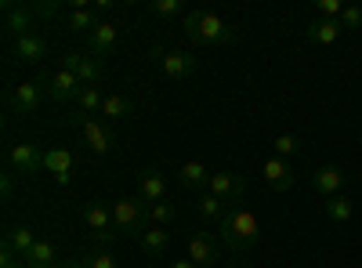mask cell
<instances>
[{"label":"cell","instance_id":"19","mask_svg":"<svg viewBox=\"0 0 362 268\" xmlns=\"http://www.w3.org/2000/svg\"><path fill=\"white\" fill-rule=\"evenodd\" d=\"M305 33H308V40H312V44L329 47V44H334V40L344 33V25H341V18H312Z\"/></svg>","mask_w":362,"mask_h":268},{"label":"cell","instance_id":"2","mask_svg":"<svg viewBox=\"0 0 362 268\" xmlns=\"http://www.w3.org/2000/svg\"><path fill=\"white\" fill-rule=\"evenodd\" d=\"M185 37L192 44H199V47H221V44H232L235 40V33L228 29V22L221 15L199 11V8L185 11Z\"/></svg>","mask_w":362,"mask_h":268},{"label":"cell","instance_id":"12","mask_svg":"<svg viewBox=\"0 0 362 268\" xmlns=\"http://www.w3.org/2000/svg\"><path fill=\"white\" fill-rule=\"evenodd\" d=\"M261 177H264V185H268L272 192H290V189L297 185V174H293V167H290L283 156L264 160V163H261Z\"/></svg>","mask_w":362,"mask_h":268},{"label":"cell","instance_id":"26","mask_svg":"<svg viewBox=\"0 0 362 268\" xmlns=\"http://www.w3.org/2000/svg\"><path fill=\"white\" fill-rule=\"evenodd\" d=\"M102 116H109V120H131V116H134V102L127 95H105Z\"/></svg>","mask_w":362,"mask_h":268},{"label":"cell","instance_id":"17","mask_svg":"<svg viewBox=\"0 0 362 268\" xmlns=\"http://www.w3.org/2000/svg\"><path fill=\"white\" fill-rule=\"evenodd\" d=\"M80 91H83V83H80L76 73H69V69H58V73L47 80L51 102H73V98H80Z\"/></svg>","mask_w":362,"mask_h":268},{"label":"cell","instance_id":"10","mask_svg":"<svg viewBox=\"0 0 362 268\" xmlns=\"http://www.w3.org/2000/svg\"><path fill=\"white\" fill-rule=\"evenodd\" d=\"M156 66L167 80H189L196 73V54L192 51H181V47H170V51H160L156 54Z\"/></svg>","mask_w":362,"mask_h":268},{"label":"cell","instance_id":"7","mask_svg":"<svg viewBox=\"0 0 362 268\" xmlns=\"http://www.w3.org/2000/svg\"><path fill=\"white\" fill-rule=\"evenodd\" d=\"M83 225L90 228V235H95L98 243H112V240H119L116 235V225H112V206H105V203H98V199H90L87 206H83Z\"/></svg>","mask_w":362,"mask_h":268},{"label":"cell","instance_id":"25","mask_svg":"<svg viewBox=\"0 0 362 268\" xmlns=\"http://www.w3.org/2000/svg\"><path fill=\"white\" fill-rule=\"evenodd\" d=\"M322 211H326V218L334 221V225H344V221H351V214H355V203L341 192V196H329V199L322 203Z\"/></svg>","mask_w":362,"mask_h":268},{"label":"cell","instance_id":"15","mask_svg":"<svg viewBox=\"0 0 362 268\" xmlns=\"http://www.w3.org/2000/svg\"><path fill=\"white\" fill-rule=\"evenodd\" d=\"M312 185H315V192H322L326 199H329V196H341L344 185H348V174H344L337 163H326V167H319V170L312 174Z\"/></svg>","mask_w":362,"mask_h":268},{"label":"cell","instance_id":"38","mask_svg":"<svg viewBox=\"0 0 362 268\" xmlns=\"http://www.w3.org/2000/svg\"><path fill=\"white\" fill-rule=\"evenodd\" d=\"M0 268H25V261H22L15 250L4 247V250H0Z\"/></svg>","mask_w":362,"mask_h":268},{"label":"cell","instance_id":"1","mask_svg":"<svg viewBox=\"0 0 362 268\" xmlns=\"http://www.w3.org/2000/svg\"><path fill=\"white\" fill-rule=\"evenodd\" d=\"M218 240H221V247H228L232 254H247V250H254L257 240H261V225H257V218L247 211V206L232 203L228 211H225V218H221V225H218Z\"/></svg>","mask_w":362,"mask_h":268},{"label":"cell","instance_id":"8","mask_svg":"<svg viewBox=\"0 0 362 268\" xmlns=\"http://www.w3.org/2000/svg\"><path fill=\"white\" fill-rule=\"evenodd\" d=\"M206 192H214L221 203H239L247 196V174H235V170H214L206 182Z\"/></svg>","mask_w":362,"mask_h":268},{"label":"cell","instance_id":"42","mask_svg":"<svg viewBox=\"0 0 362 268\" xmlns=\"http://www.w3.org/2000/svg\"><path fill=\"white\" fill-rule=\"evenodd\" d=\"M358 141H362V134H358Z\"/></svg>","mask_w":362,"mask_h":268},{"label":"cell","instance_id":"27","mask_svg":"<svg viewBox=\"0 0 362 268\" xmlns=\"http://www.w3.org/2000/svg\"><path fill=\"white\" fill-rule=\"evenodd\" d=\"M196 206H199V218L210 221V225H221V218H225V211H228V206H225L214 192H203V196L196 199Z\"/></svg>","mask_w":362,"mask_h":268},{"label":"cell","instance_id":"22","mask_svg":"<svg viewBox=\"0 0 362 268\" xmlns=\"http://www.w3.org/2000/svg\"><path fill=\"white\" fill-rule=\"evenodd\" d=\"M33 243H37V232L29 228V225H11V228L4 232V247L15 250L18 257H25L29 250H33Z\"/></svg>","mask_w":362,"mask_h":268},{"label":"cell","instance_id":"36","mask_svg":"<svg viewBox=\"0 0 362 268\" xmlns=\"http://www.w3.org/2000/svg\"><path fill=\"white\" fill-rule=\"evenodd\" d=\"M341 25H344V29H362V8H344Z\"/></svg>","mask_w":362,"mask_h":268},{"label":"cell","instance_id":"3","mask_svg":"<svg viewBox=\"0 0 362 268\" xmlns=\"http://www.w3.org/2000/svg\"><path fill=\"white\" fill-rule=\"evenodd\" d=\"M112 225L119 240H141L148 228V203L141 196H119L112 203Z\"/></svg>","mask_w":362,"mask_h":268},{"label":"cell","instance_id":"32","mask_svg":"<svg viewBox=\"0 0 362 268\" xmlns=\"http://www.w3.org/2000/svg\"><path fill=\"white\" fill-rule=\"evenodd\" d=\"M174 214H177V211H174V203H167V199L148 206V218H153V225H163V228L174 221Z\"/></svg>","mask_w":362,"mask_h":268},{"label":"cell","instance_id":"20","mask_svg":"<svg viewBox=\"0 0 362 268\" xmlns=\"http://www.w3.org/2000/svg\"><path fill=\"white\" fill-rule=\"evenodd\" d=\"M44 170L54 174L58 185H69V174H73V153L69 148H47L44 156Z\"/></svg>","mask_w":362,"mask_h":268},{"label":"cell","instance_id":"18","mask_svg":"<svg viewBox=\"0 0 362 268\" xmlns=\"http://www.w3.org/2000/svg\"><path fill=\"white\" fill-rule=\"evenodd\" d=\"M116 40H119V29H116L112 22H98V25H95V33L87 37V51L102 62V58H109V54H112Z\"/></svg>","mask_w":362,"mask_h":268},{"label":"cell","instance_id":"37","mask_svg":"<svg viewBox=\"0 0 362 268\" xmlns=\"http://www.w3.org/2000/svg\"><path fill=\"white\" fill-rule=\"evenodd\" d=\"M11 192H15V170L8 167L4 174H0V196H4V199H11Z\"/></svg>","mask_w":362,"mask_h":268},{"label":"cell","instance_id":"16","mask_svg":"<svg viewBox=\"0 0 362 268\" xmlns=\"http://www.w3.org/2000/svg\"><path fill=\"white\" fill-rule=\"evenodd\" d=\"M138 196L153 206V203H163L167 199V174H160L156 167H145L138 174Z\"/></svg>","mask_w":362,"mask_h":268},{"label":"cell","instance_id":"39","mask_svg":"<svg viewBox=\"0 0 362 268\" xmlns=\"http://www.w3.org/2000/svg\"><path fill=\"white\" fill-rule=\"evenodd\" d=\"M167 268H199L192 257H174V261H167Z\"/></svg>","mask_w":362,"mask_h":268},{"label":"cell","instance_id":"13","mask_svg":"<svg viewBox=\"0 0 362 268\" xmlns=\"http://www.w3.org/2000/svg\"><path fill=\"white\" fill-rule=\"evenodd\" d=\"M221 240L218 235H210V232H196L192 240H189V257L199 264V268H214L221 261Z\"/></svg>","mask_w":362,"mask_h":268},{"label":"cell","instance_id":"14","mask_svg":"<svg viewBox=\"0 0 362 268\" xmlns=\"http://www.w3.org/2000/svg\"><path fill=\"white\" fill-rule=\"evenodd\" d=\"M11 54L18 58V62H25V66H37V62L47 58V37L44 33L18 37V40H11Z\"/></svg>","mask_w":362,"mask_h":268},{"label":"cell","instance_id":"6","mask_svg":"<svg viewBox=\"0 0 362 268\" xmlns=\"http://www.w3.org/2000/svg\"><path fill=\"white\" fill-rule=\"evenodd\" d=\"M44 156H47V148H40L37 141H18V145H11L8 148V167L15 170V174H22V177H29V174H37V170H44Z\"/></svg>","mask_w":362,"mask_h":268},{"label":"cell","instance_id":"40","mask_svg":"<svg viewBox=\"0 0 362 268\" xmlns=\"http://www.w3.org/2000/svg\"><path fill=\"white\" fill-rule=\"evenodd\" d=\"M58 268H83V257H76V261H62Z\"/></svg>","mask_w":362,"mask_h":268},{"label":"cell","instance_id":"29","mask_svg":"<svg viewBox=\"0 0 362 268\" xmlns=\"http://www.w3.org/2000/svg\"><path fill=\"white\" fill-rule=\"evenodd\" d=\"M102 102H105V95L98 91V87H83L80 98H76V105H80V112H83V116H90V112H102Z\"/></svg>","mask_w":362,"mask_h":268},{"label":"cell","instance_id":"34","mask_svg":"<svg viewBox=\"0 0 362 268\" xmlns=\"http://www.w3.org/2000/svg\"><path fill=\"white\" fill-rule=\"evenodd\" d=\"M58 11H62V0H40V4H33L37 18H54Z\"/></svg>","mask_w":362,"mask_h":268},{"label":"cell","instance_id":"5","mask_svg":"<svg viewBox=\"0 0 362 268\" xmlns=\"http://www.w3.org/2000/svg\"><path fill=\"white\" fill-rule=\"evenodd\" d=\"M47 80L51 76H40V80H22L18 87H11V95H8V109L15 116H33L44 102V91H47Z\"/></svg>","mask_w":362,"mask_h":268},{"label":"cell","instance_id":"30","mask_svg":"<svg viewBox=\"0 0 362 268\" xmlns=\"http://www.w3.org/2000/svg\"><path fill=\"white\" fill-rule=\"evenodd\" d=\"M272 148H276V156H283V160H286V156H297L300 148H305V141H300L297 134H279L276 141H272Z\"/></svg>","mask_w":362,"mask_h":268},{"label":"cell","instance_id":"41","mask_svg":"<svg viewBox=\"0 0 362 268\" xmlns=\"http://www.w3.org/2000/svg\"><path fill=\"white\" fill-rule=\"evenodd\" d=\"M235 268H243V264H235Z\"/></svg>","mask_w":362,"mask_h":268},{"label":"cell","instance_id":"11","mask_svg":"<svg viewBox=\"0 0 362 268\" xmlns=\"http://www.w3.org/2000/svg\"><path fill=\"white\" fill-rule=\"evenodd\" d=\"M33 22H37L33 4H11V0H4V33L11 40L33 33Z\"/></svg>","mask_w":362,"mask_h":268},{"label":"cell","instance_id":"24","mask_svg":"<svg viewBox=\"0 0 362 268\" xmlns=\"http://www.w3.org/2000/svg\"><path fill=\"white\" fill-rule=\"evenodd\" d=\"M177 182L185 185V189H203V185L210 182V170H206L199 160H189V163L177 167Z\"/></svg>","mask_w":362,"mask_h":268},{"label":"cell","instance_id":"23","mask_svg":"<svg viewBox=\"0 0 362 268\" xmlns=\"http://www.w3.org/2000/svg\"><path fill=\"white\" fill-rule=\"evenodd\" d=\"M167 247H170V232L163 225H148L141 235V250L148 257H167Z\"/></svg>","mask_w":362,"mask_h":268},{"label":"cell","instance_id":"21","mask_svg":"<svg viewBox=\"0 0 362 268\" xmlns=\"http://www.w3.org/2000/svg\"><path fill=\"white\" fill-rule=\"evenodd\" d=\"M22 261H25V268H58V264H62V261H58V250H54L51 240H37L33 250H29Z\"/></svg>","mask_w":362,"mask_h":268},{"label":"cell","instance_id":"31","mask_svg":"<svg viewBox=\"0 0 362 268\" xmlns=\"http://www.w3.org/2000/svg\"><path fill=\"white\" fill-rule=\"evenodd\" d=\"M148 11H153L156 18H174V15H185L189 8L181 4V0H153V4H148Z\"/></svg>","mask_w":362,"mask_h":268},{"label":"cell","instance_id":"9","mask_svg":"<svg viewBox=\"0 0 362 268\" xmlns=\"http://www.w3.org/2000/svg\"><path fill=\"white\" fill-rule=\"evenodd\" d=\"M62 69L76 73V80H80L83 87H98L102 76H105V66L98 62V58H95V54H80V51L62 54Z\"/></svg>","mask_w":362,"mask_h":268},{"label":"cell","instance_id":"35","mask_svg":"<svg viewBox=\"0 0 362 268\" xmlns=\"http://www.w3.org/2000/svg\"><path fill=\"white\" fill-rule=\"evenodd\" d=\"M344 8H341V0H319V18H341Z\"/></svg>","mask_w":362,"mask_h":268},{"label":"cell","instance_id":"4","mask_svg":"<svg viewBox=\"0 0 362 268\" xmlns=\"http://www.w3.org/2000/svg\"><path fill=\"white\" fill-rule=\"evenodd\" d=\"M73 127L80 131L83 145H87V148H90V153H95V156H109V153H112L116 138H112L109 124L95 120V116H83V112H76V116H73Z\"/></svg>","mask_w":362,"mask_h":268},{"label":"cell","instance_id":"28","mask_svg":"<svg viewBox=\"0 0 362 268\" xmlns=\"http://www.w3.org/2000/svg\"><path fill=\"white\" fill-rule=\"evenodd\" d=\"M66 25L73 29V33H95V25H98V15L90 11V8H80V11H69V18H66Z\"/></svg>","mask_w":362,"mask_h":268},{"label":"cell","instance_id":"33","mask_svg":"<svg viewBox=\"0 0 362 268\" xmlns=\"http://www.w3.org/2000/svg\"><path fill=\"white\" fill-rule=\"evenodd\" d=\"M83 268H116V261H112L109 250H95V254L83 257Z\"/></svg>","mask_w":362,"mask_h":268}]
</instances>
